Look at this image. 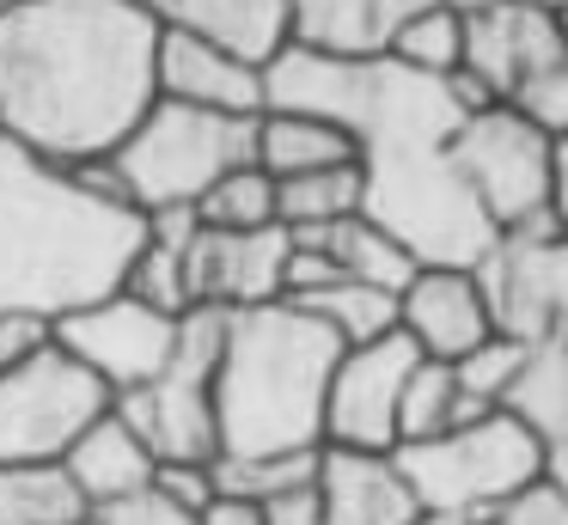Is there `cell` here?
Masks as SVG:
<instances>
[{"label": "cell", "instance_id": "7a4b0ae2", "mask_svg": "<svg viewBox=\"0 0 568 525\" xmlns=\"http://www.w3.org/2000/svg\"><path fill=\"white\" fill-rule=\"evenodd\" d=\"M160 24L135 0H7L0 134L50 165H92L153 110Z\"/></svg>", "mask_w": 568, "mask_h": 525}, {"label": "cell", "instance_id": "e0dca14e", "mask_svg": "<svg viewBox=\"0 0 568 525\" xmlns=\"http://www.w3.org/2000/svg\"><path fill=\"white\" fill-rule=\"evenodd\" d=\"M312 488H318L324 525H422L428 519L404 476V464H397V452L324 446Z\"/></svg>", "mask_w": 568, "mask_h": 525}, {"label": "cell", "instance_id": "f546056e", "mask_svg": "<svg viewBox=\"0 0 568 525\" xmlns=\"http://www.w3.org/2000/svg\"><path fill=\"white\" fill-rule=\"evenodd\" d=\"M196 226L209 232H263L275 226V178L257 165H239L196 202Z\"/></svg>", "mask_w": 568, "mask_h": 525}, {"label": "cell", "instance_id": "9a60e30c", "mask_svg": "<svg viewBox=\"0 0 568 525\" xmlns=\"http://www.w3.org/2000/svg\"><path fill=\"white\" fill-rule=\"evenodd\" d=\"M397 330L422 349V361L458 366L470 349L495 336V312L483 293L477 269H416L404 293H397Z\"/></svg>", "mask_w": 568, "mask_h": 525}, {"label": "cell", "instance_id": "5bb4252c", "mask_svg": "<svg viewBox=\"0 0 568 525\" xmlns=\"http://www.w3.org/2000/svg\"><path fill=\"white\" fill-rule=\"evenodd\" d=\"M287 239L282 226L263 232H209L196 226L184 251V293L190 312H251V305H275L287 281Z\"/></svg>", "mask_w": 568, "mask_h": 525}, {"label": "cell", "instance_id": "1f68e13d", "mask_svg": "<svg viewBox=\"0 0 568 525\" xmlns=\"http://www.w3.org/2000/svg\"><path fill=\"white\" fill-rule=\"evenodd\" d=\"M526 354H531L526 342H514V336L495 330V336L483 342V349H470L453 373H458V385H465V397L477 403V410H501L507 391H514V378H519V366H526Z\"/></svg>", "mask_w": 568, "mask_h": 525}, {"label": "cell", "instance_id": "d4e9b609", "mask_svg": "<svg viewBox=\"0 0 568 525\" xmlns=\"http://www.w3.org/2000/svg\"><path fill=\"white\" fill-rule=\"evenodd\" d=\"M0 525H92L68 464H0Z\"/></svg>", "mask_w": 568, "mask_h": 525}, {"label": "cell", "instance_id": "2e32d148", "mask_svg": "<svg viewBox=\"0 0 568 525\" xmlns=\"http://www.w3.org/2000/svg\"><path fill=\"white\" fill-rule=\"evenodd\" d=\"M153 85H160L165 104L214 110V117H263V110H270L263 68H251V61L202 43V37H178V31H160Z\"/></svg>", "mask_w": 568, "mask_h": 525}, {"label": "cell", "instance_id": "8fae6325", "mask_svg": "<svg viewBox=\"0 0 568 525\" xmlns=\"http://www.w3.org/2000/svg\"><path fill=\"white\" fill-rule=\"evenodd\" d=\"M489 104L531 110L568 73V12L477 7L465 12V68Z\"/></svg>", "mask_w": 568, "mask_h": 525}, {"label": "cell", "instance_id": "83f0119b", "mask_svg": "<svg viewBox=\"0 0 568 525\" xmlns=\"http://www.w3.org/2000/svg\"><path fill=\"white\" fill-rule=\"evenodd\" d=\"M287 305L312 312L343 349H367V342H379V336L397 330V293H379V287L348 281V275H336L331 287L306 293V300H287Z\"/></svg>", "mask_w": 568, "mask_h": 525}, {"label": "cell", "instance_id": "8d00e7d4", "mask_svg": "<svg viewBox=\"0 0 568 525\" xmlns=\"http://www.w3.org/2000/svg\"><path fill=\"white\" fill-rule=\"evenodd\" d=\"M92 525H190V519H184V513H172L165 501L141 495V501H123V507H104V513H92Z\"/></svg>", "mask_w": 568, "mask_h": 525}, {"label": "cell", "instance_id": "8992f818", "mask_svg": "<svg viewBox=\"0 0 568 525\" xmlns=\"http://www.w3.org/2000/svg\"><path fill=\"white\" fill-rule=\"evenodd\" d=\"M397 464H404L422 513L428 519H458V525L531 495L550 476V452L507 410L483 415V422L458 427V434L422 440V446H397Z\"/></svg>", "mask_w": 568, "mask_h": 525}, {"label": "cell", "instance_id": "603a6c76", "mask_svg": "<svg viewBox=\"0 0 568 525\" xmlns=\"http://www.w3.org/2000/svg\"><path fill=\"white\" fill-rule=\"evenodd\" d=\"M544 452H568V336L556 342H531L526 366H519L514 391L501 403Z\"/></svg>", "mask_w": 568, "mask_h": 525}, {"label": "cell", "instance_id": "5b68a950", "mask_svg": "<svg viewBox=\"0 0 568 525\" xmlns=\"http://www.w3.org/2000/svg\"><path fill=\"white\" fill-rule=\"evenodd\" d=\"M135 214H165V208H196L226 171L257 165V117H214V110L165 104L129 129V141L111 153Z\"/></svg>", "mask_w": 568, "mask_h": 525}, {"label": "cell", "instance_id": "b9f144b4", "mask_svg": "<svg viewBox=\"0 0 568 525\" xmlns=\"http://www.w3.org/2000/svg\"><path fill=\"white\" fill-rule=\"evenodd\" d=\"M550 488H562V495H568V452H556V458H550Z\"/></svg>", "mask_w": 568, "mask_h": 525}, {"label": "cell", "instance_id": "4fadbf2b", "mask_svg": "<svg viewBox=\"0 0 568 525\" xmlns=\"http://www.w3.org/2000/svg\"><path fill=\"white\" fill-rule=\"evenodd\" d=\"M416 366L422 349L404 330L367 342V349H343L331 373V397H324V446L397 452V410H404V385Z\"/></svg>", "mask_w": 568, "mask_h": 525}, {"label": "cell", "instance_id": "7c38bea8", "mask_svg": "<svg viewBox=\"0 0 568 525\" xmlns=\"http://www.w3.org/2000/svg\"><path fill=\"white\" fill-rule=\"evenodd\" d=\"M178 336H184V317L153 312V305H141L123 287L80 305L68 317H55V349L74 354L111 397H129V391L153 385L172 366Z\"/></svg>", "mask_w": 568, "mask_h": 525}, {"label": "cell", "instance_id": "f35d334b", "mask_svg": "<svg viewBox=\"0 0 568 525\" xmlns=\"http://www.w3.org/2000/svg\"><path fill=\"white\" fill-rule=\"evenodd\" d=\"M550 220L568 232V129L550 147Z\"/></svg>", "mask_w": 568, "mask_h": 525}, {"label": "cell", "instance_id": "ba28073f", "mask_svg": "<svg viewBox=\"0 0 568 525\" xmlns=\"http://www.w3.org/2000/svg\"><path fill=\"white\" fill-rule=\"evenodd\" d=\"M550 147L556 134L531 110H514V104L477 110L453 134L446 159H453L458 183L470 190V202L489 220L495 239L550 214Z\"/></svg>", "mask_w": 568, "mask_h": 525}, {"label": "cell", "instance_id": "d6a6232c", "mask_svg": "<svg viewBox=\"0 0 568 525\" xmlns=\"http://www.w3.org/2000/svg\"><path fill=\"white\" fill-rule=\"evenodd\" d=\"M153 501H165L172 513H184V519H196L202 507H214V495H221V483H214V464H153Z\"/></svg>", "mask_w": 568, "mask_h": 525}, {"label": "cell", "instance_id": "f1b7e54d", "mask_svg": "<svg viewBox=\"0 0 568 525\" xmlns=\"http://www.w3.org/2000/svg\"><path fill=\"white\" fill-rule=\"evenodd\" d=\"M385 61H397V68H409V73H428V80H453V73L465 68V12H458L453 0L416 12V19L392 37Z\"/></svg>", "mask_w": 568, "mask_h": 525}, {"label": "cell", "instance_id": "3957f363", "mask_svg": "<svg viewBox=\"0 0 568 525\" xmlns=\"http://www.w3.org/2000/svg\"><path fill=\"white\" fill-rule=\"evenodd\" d=\"M148 214L87 195L62 165L0 134V317H68L123 287Z\"/></svg>", "mask_w": 568, "mask_h": 525}, {"label": "cell", "instance_id": "9c48e42d", "mask_svg": "<svg viewBox=\"0 0 568 525\" xmlns=\"http://www.w3.org/2000/svg\"><path fill=\"white\" fill-rule=\"evenodd\" d=\"M99 415H111V391L50 342L26 366L0 373V464H62Z\"/></svg>", "mask_w": 568, "mask_h": 525}, {"label": "cell", "instance_id": "52a82bcc", "mask_svg": "<svg viewBox=\"0 0 568 525\" xmlns=\"http://www.w3.org/2000/svg\"><path fill=\"white\" fill-rule=\"evenodd\" d=\"M226 312H190L178 354L153 385L111 397V415L153 452V464H214L221 434H214V366H221Z\"/></svg>", "mask_w": 568, "mask_h": 525}, {"label": "cell", "instance_id": "4316f807", "mask_svg": "<svg viewBox=\"0 0 568 525\" xmlns=\"http://www.w3.org/2000/svg\"><path fill=\"white\" fill-rule=\"evenodd\" d=\"M367 202L361 165H331V171H306V178H282L275 183V226L282 232H324L336 220H355Z\"/></svg>", "mask_w": 568, "mask_h": 525}, {"label": "cell", "instance_id": "7402d4cb", "mask_svg": "<svg viewBox=\"0 0 568 525\" xmlns=\"http://www.w3.org/2000/svg\"><path fill=\"white\" fill-rule=\"evenodd\" d=\"M196 239V208H165L148 214V239H141L135 263L123 275V293H135L141 305L165 317H190V293H184V251Z\"/></svg>", "mask_w": 568, "mask_h": 525}, {"label": "cell", "instance_id": "d6986e66", "mask_svg": "<svg viewBox=\"0 0 568 525\" xmlns=\"http://www.w3.org/2000/svg\"><path fill=\"white\" fill-rule=\"evenodd\" d=\"M428 7H440V0H287L294 43L336 61H379L392 37Z\"/></svg>", "mask_w": 568, "mask_h": 525}, {"label": "cell", "instance_id": "d590c367", "mask_svg": "<svg viewBox=\"0 0 568 525\" xmlns=\"http://www.w3.org/2000/svg\"><path fill=\"white\" fill-rule=\"evenodd\" d=\"M263 525H324V507H318V488H287V495L263 501Z\"/></svg>", "mask_w": 568, "mask_h": 525}, {"label": "cell", "instance_id": "ee69618b", "mask_svg": "<svg viewBox=\"0 0 568 525\" xmlns=\"http://www.w3.org/2000/svg\"><path fill=\"white\" fill-rule=\"evenodd\" d=\"M0 7H7V0H0Z\"/></svg>", "mask_w": 568, "mask_h": 525}, {"label": "cell", "instance_id": "e575fe53", "mask_svg": "<svg viewBox=\"0 0 568 525\" xmlns=\"http://www.w3.org/2000/svg\"><path fill=\"white\" fill-rule=\"evenodd\" d=\"M55 342V324L50 317H31V312H7L0 317V373L26 366L31 354H43Z\"/></svg>", "mask_w": 568, "mask_h": 525}, {"label": "cell", "instance_id": "30bf717a", "mask_svg": "<svg viewBox=\"0 0 568 525\" xmlns=\"http://www.w3.org/2000/svg\"><path fill=\"white\" fill-rule=\"evenodd\" d=\"M477 281L489 293L495 330L514 342H556L568 336V232L550 214L483 251Z\"/></svg>", "mask_w": 568, "mask_h": 525}, {"label": "cell", "instance_id": "74e56055", "mask_svg": "<svg viewBox=\"0 0 568 525\" xmlns=\"http://www.w3.org/2000/svg\"><path fill=\"white\" fill-rule=\"evenodd\" d=\"M190 525H263V507L239 495H214V507H202Z\"/></svg>", "mask_w": 568, "mask_h": 525}, {"label": "cell", "instance_id": "cb8c5ba5", "mask_svg": "<svg viewBox=\"0 0 568 525\" xmlns=\"http://www.w3.org/2000/svg\"><path fill=\"white\" fill-rule=\"evenodd\" d=\"M287 239L318 244V251L331 256L348 281H367V287H379V293H404L409 281H416V269H422L416 256H409L385 226H373L367 214L336 220V226H324V232H287Z\"/></svg>", "mask_w": 568, "mask_h": 525}, {"label": "cell", "instance_id": "60d3db41", "mask_svg": "<svg viewBox=\"0 0 568 525\" xmlns=\"http://www.w3.org/2000/svg\"><path fill=\"white\" fill-rule=\"evenodd\" d=\"M458 12H477V7H544V12H568V0H453Z\"/></svg>", "mask_w": 568, "mask_h": 525}, {"label": "cell", "instance_id": "ffe728a7", "mask_svg": "<svg viewBox=\"0 0 568 525\" xmlns=\"http://www.w3.org/2000/svg\"><path fill=\"white\" fill-rule=\"evenodd\" d=\"M62 464H68V476H74V488L92 501V513L141 501L153 488V452L141 446L116 415H99V422L68 446Z\"/></svg>", "mask_w": 568, "mask_h": 525}, {"label": "cell", "instance_id": "836d02e7", "mask_svg": "<svg viewBox=\"0 0 568 525\" xmlns=\"http://www.w3.org/2000/svg\"><path fill=\"white\" fill-rule=\"evenodd\" d=\"M470 525H568V495H562V488H550V476H544L531 495L507 501V507L483 513V519H470Z\"/></svg>", "mask_w": 568, "mask_h": 525}, {"label": "cell", "instance_id": "4dcf8cb0", "mask_svg": "<svg viewBox=\"0 0 568 525\" xmlns=\"http://www.w3.org/2000/svg\"><path fill=\"white\" fill-rule=\"evenodd\" d=\"M318 452H294V458H214V483H221V495L263 507V501L287 495V488H306L318 476Z\"/></svg>", "mask_w": 568, "mask_h": 525}, {"label": "cell", "instance_id": "7bdbcfd3", "mask_svg": "<svg viewBox=\"0 0 568 525\" xmlns=\"http://www.w3.org/2000/svg\"><path fill=\"white\" fill-rule=\"evenodd\" d=\"M422 525H458V519H422Z\"/></svg>", "mask_w": 568, "mask_h": 525}, {"label": "cell", "instance_id": "484cf974", "mask_svg": "<svg viewBox=\"0 0 568 525\" xmlns=\"http://www.w3.org/2000/svg\"><path fill=\"white\" fill-rule=\"evenodd\" d=\"M495 410H477L458 385V373L446 361H422L404 385V410H397V446H422V440L458 434V427L483 422Z\"/></svg>", "mask_w": 568, "mask_h": 525}, {"label": "cell", "instance_id": "44dd1931", "mask_svg": "<svg viewBox=\"0 0 568 525\" xmlns=\"http://www.w3.org/2000/svg\"><path fill=\"white\" fill-rule=\"evenodd\" d=\"M331 165H361V147L343 122L306 117V110H263L257 117V171H270L275 183Z\"/></svg>", "mask_w": 568, "mask_h": 525}, {"label": "cell", "instance_id": "277c9868", "mask_svg": "<svg viewBox=\"0 0 568 525\" xmlns=\"http://www.w3.org/2000/svg\"><path fill=\"white\" fill-rule=\"evenodd\" d=\"M343 342L312 312L275 300L226 312L214 366V434L221 458H294L324 446V397Z\"/></svg>", "mask_w": 568, "mask_h": 525}, {"label": "cell", "instance_id": "6da1fadb", "mask_svg": "<svg viewBox=\"0 0 568 525\" xmlns=\"http://www.w3.org/2000/svg\"><path fill=\"white\" fill-rule=\"evenodd\" d=\"M270 110H306L331 117L355 134L361 147V183L367 202L361 214L385 226L416 263L428 269H477L483 251L495 244L489 220L477 214L470 190L458 183L453 134L465 129V98L453 80H428L397 61H336L287 43L263 68Z\"/></svg>", "mask_w": 568, "mask_h": 525}, {"label": "cell", "instance_id": "ab89813d", "mask_svg": "<svg viewBox=\"0 0 568 525\" xmlns=\"http://www.w3.org/2000/svg\"><path fill=\"white\" fill-rule=\"evenodd\" d=\"M531 117H538L550 134H562V129H568V73H562V80H556L550 92L538 98V104H531Z\"/></svg>", "mask_w": 568, "mask_h": 525}, {"label": "cell", "instance_id": "ac0fdd59", "mask_svg": "<svg viewBox=\"0 0 568 525\" xmlns=\"http://www.w3.org/2000/svg\"><path fill=\"white\" fill-rule=\"evenodd\" d=\"M160 31L202 37V43L226 49V55L270 68L287 43H294V12L287 0H135Z\"/></svg>", "mask_w": 568, "mask_h": 525}]
</instances>
